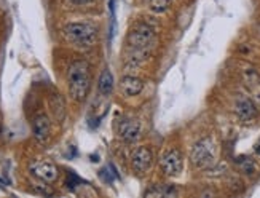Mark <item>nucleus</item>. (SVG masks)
<instances>
[{
  "instance_id": "f257e3e1",
  "label": "nucleus",
  "mask_w": 260,
  "mask_h": 198,
  "mask_svg": "<svg viewBox=\"0 0 260 198\" xmlns=\"http://www.w3.org/2000/svg\"><path fill=\"white\" fill-rule=\"evenodd\" d=\"M67 85L69 95L74 101L82 102L86 99L89 88H91V66L86 60H74L67 69Z\"/></svg>"
},
{
  "instance_id": "f03ea898",
  "label": "nucleus",
  "mask_w": 260,
  "mask_h": 198,
  "mask_svg": "<svg viewBox=\"0 0 260 198\" xmlns=\"http://www.w3.org/2000/svg\"><path fill=\"white\" fill-rule=\"evenodd\" d=\"M62 36L75 48L89 50L98 40V29L89 22H69L64 26Z\"/></svg>"
},
{
  "instance_id": "7ed1b4c3",
  "label": "nucleus",
  "mask_w": 260,
  "mask_h": 198,
  "mask_svg": "<svg viewBox=\"0 0 260 198\" xmlns=\"http://www.w3.org/2000/svg\"><path fill=\"white\" fill-rule=\"evenodd\" d=\"M155 39V32L149 24L138 22L128 34V48L131 50L129 60L136 63L139 58H145L149 46Z\"/></svg>"
},
{
  "instance_id": "20e7f679",
  "label": "nucleus",
  "mask_w": 260,
  "mask_h": 198,
  "mask_svg": "<svg viewBox=\"0 0 260 198\" xmlns=\"http://www.w3.org/2000/svg\"><path fill=\"white\" fill-rule=\"evenodd\" d=\"M217 160V147L212 137H201L195 146L191 147L190 161L197 169H209L216 165Z\"/></svg>"
},
{
  "instance_id": "39448f33",
  "label": "nucleus",
  "mask_w": 260,
  "mask_h": 198,
  "mask_svg": "<svg viewBox=\"0 0 260 198\" xmlns=\"http://www.w3.org/2000/svg\"><path fill=\"white\" fill-rule=\"evenodd\" d=\"M29 171L34 178H37L42 182H47V184L56 182L59 178V169L56 168V165H53L51 161H47V160H36L29 166Z\"/></svg>"
},
{
  "instance_id": "423d86ee",
  "label": "nucleus",
  "mask_w": 260,
  "mask_h": 198,
  "mask_svg": "<svg viewBox=\"0 0 260 198\" xmlns=\"http://www.w3.org/2000/svg\"><path fill=\"white\" fill-rule=\"evenodd\" d=\"M160 166L166 176H169V178L179 176L184 168V158H182V154H180V150H177V149L168 150L160 160Z\"/></svg>"
},
{
  "instance_id": "0eeeda50",
  "label": "nucleus",
  "mask_w": 260,
  "mask_h": 198,
  "mask_svg": "<svg viewBox=\"0 0 260 198\" xmlns=\"http://www.w3.org/2000/svg\"><path fill=\"white\" fill-rule=\"evenodd\" d=\"M152 163H153V154L147 146H141L133 152L131 165H133V169L138 174H145L150 169Z\"/></svg>"
},
{
  "instance_id": "6e6552de",
  "label": "nucleus",
  "mask_w": 260,
  "mask_h": 198,
  "mask_svg": "<svg viewBox=\"0 0 260 198\" xmlns=\"http://www.w3.org/2000/svg\"><path fill=\"white\" fill-rule=\"evenodd\" d=\"M117 133L118 136L126 143H134L138 141L139 136H141V125L138 120H133V119H123L118 122L117 126Z\"/></svg>"
},
{
  "instance_id": "1a4fd4ad",
  "label": "nucleus",
  "mask_w": 260,
  "mask_h": 198,
  "mask_svg": "<svg viewBox=\"0 0 260 198\" xmlns=\"http://www.w3.org/2000/svg\"><path fill=\"white\" fill-rule=\"evenodd\" d=\"M32 133H34V137H36L40 144L48 143L50 133H51V123H50V119L45 114H40V115H37L36 119H34Z\"/></svg>"
},
{
  "instance_id": "9d476101",
  "label": "nucleus",
  "mask_w": 260,
  "mask_h": 198,
  "mask_svg": "<svg viewBox=\"0 0 260 198\" xmlns=\"http://www.w3.org/2000/svg\"><path fill=\"white\" fill-rule=\"evenodd\" d=\"M120 90L125 96L133 98V96H139L142 90H144V81L138 77H131L126 75L120 80Z\"/></svg>"
},
{
  "instance_id": "9b49d317",
  "label": "nucleus",
  "mask_w": 260,
  "mask_h": 198,
  "mask_svg": "<svg viewBox=\"0 0 260 198\" xmlns=\"http://www.w3.org/2000/svg\"><path fill=\"white\" fill-rule=\"evenodd\" d=\"M235 112L236 115L247 122V120H252L255 117V114H257V107H255V104L249 99V98H240L238 101H236L235 104Z\"/></svg>"
},
{
  "instance_id": "f8f14e48",
  "label": "nucleus",
  "mask_w": 260,
  "mask_h": 198,
  "mask_svg": "<svg viewBox=\"0 0 260 198\" xmlns=\"http://www.w3.org/2000/svg\"><path fill=\"white\" fill-rule=\"evenodd\" d=\"M114 75L109 71V69H104L103 74L99 77V81H98V90L103 96H110L112 91H114Z\"/></svg>"
},
{
  "instance_id": "ddd939ff",
  "label": "nucleus",
  "mask_w": 260,
  "mask_h": 198,
  "mask_svg": "<svg viewBox=\"0 0 260 198\" xmlns=\"http://www.w3.org/2000/svg\"><path fill=\"white\" fill-rule=\"evenodd\" d=\"M50 106H51V112L54 115V119L58 122H62L64 117H66V102L62 99L61 95H53L51 96V101H50Z\"/></svg>"
},
{
  "instance_id": "4468645a",
  "label": "nucleus",
  "mask_w": 260,
  "mask_h": 198,
  "mask_svg": "<svg viewBox=\"0 0 260 198\" xmlns=\"http://www.w3.org/2000/svg\"><path fill=\"white\" fill-rule=\"evenodd\" d=\"M145 196H171L176 195V189L173 185H155L152 190H147Z\"/></svg>"
},
{
  "instance_id": "2eb2a0df",
  "label": "nucleus",
  "mask_w": 260,
  "mask_h": 198,
  "mask_svg": "<svg viewBox=\"0 0 260 198\" xmlns=\"http://www.w3.org/2000/svg\"><path fill=\"white\" fill-rule=\"evenodd\" d=\"M144 2L153 13H165V11L171 7L173 0H144Z\"/></svg>"
},
{
  "instance_id": "dca6fc26",
  "label": "nucleus",
  "mask_w": 260,
  "mask_h": 198,
  "mask_svg": "<svg viewBox=\"0 0 260 198\" xmlns=\"http://www.w3.org/2000/svg\"><path fill=\"white\" fill-rule=\"evenodd\" d=\"M240 165H241L243 171L247 173V174H252L254 169H255V165H254V161L251 158H240Z\"/></svg>"
},
{
  "instance_id": "f3484780",
  "label": "nucleus",
  "mask_w": 260,
  "mask_h": 198,
  "mask_svg": "<svg viewBox=\"0 0 260 198\" xmlns=\"http://www.w3.org/2000/svg\"><path fill=\"white\" fill-rule=\"evenodd\" d=\"M74 4H77V5H85V4H91L93 0H72Z\"/></svg>"
},
{
  "instance_id": "a211bd4d",
  "label": "nucleus",
  "mask_w": 260,
  "mask_h": 198,
  "mask_svg": "<svg viewBox=\"0 0 260 198\" xmlns=\"http://www.w3.org/2000/svg\"><path fill=\"white\" fill-rule=\"evenodd\" d=\"M257 99H258V104H260V93H258V95H257Z\"/></svg>"
},
{
  "instance_id": "6ab92c4d",
  "label": "nucleus",
  "mask_w": 260,
  "mask_h": 198,
  "mask_svg": "<svg viewBox=\"0 0 260 198\" xmlns=\"http://www.w3.org/2000/svg\"><path fill=\"white\" fill-rule=\"evenodd\" d=\"M0 133H2V122H0Z\"/></svg>"
},
{
  "instance_id": "aec40b11",
  "label": "nucleus",
  "mask_w": 260,
  "mask_h": 198,
  "mask_svg": "<svg viewBox=\"0 0 260 198\" xmlns=\"http://www.w3.org/2000/svg\"><path fill=\"white\" fill-rule=\"evenodd\" d=\"M257 152H258V154H260V146H258V147H257Z\"/></svg>"
}]
</instances>
